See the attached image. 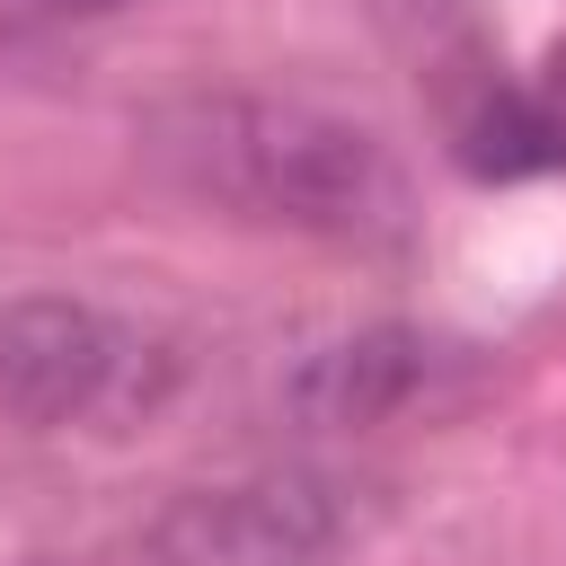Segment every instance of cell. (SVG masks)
Segmentation results:
<instances>
[{
	"label": "cell",
	"instance_id": "obj_1",
	"mask_svg": "<svg viewBox=\"0 0 566 566\" xmlns=\"http://www.w3.org/2000/svg\"><path fill=\"white\" fill-rule=\"evenodd\" d=\"M142 159L239 221L310 230V239H398L407 230V168L398 150L310 97L265 88H195L142 115Z\"/></svg>",
	"mask_w": 566,
	"mask_h": 566
},
{
	"label": "cell",
	"instance_id": "obj_2",
	"mask_svg": "<svg viewBox=\"0 0 566 566\" xmlns=\"http://www.w3.org/2000/svg\"><path fill=\"white\" fill-rule=\"evenodd\" d=\"M177 389V345L80 292L0 301V407L44 433H124Z\"/></svg>",
	"mask_w": 566,
	"mask_h": 566
},
{
	"label": "cell",
	"instance_id": "obj_3",
	"mask_svg": "<svg viewBox=\"0 0 566 566\" xmlns=\"http://www.w3.org/2000/svg\"><path fill=\"white\" fill-rule=\"evenodd\" d=\"M363 539V486L336 469H248L150 513V566H327Z\"/></svg>",
	"mask_w": 566,
	"mask_h": 566
},
{
	"label": "cell",
	"instance_id": "obj_4",
	"mask_svg": "<svg viewBox=\"0 0 566 566\" xmlns=\"http://www.w3.org/2000/svg\"><path fill=\"white\" fill-rule=\"evenodd\" d=\"M424 380H433V336L424 327H354V336L301 354V371L283 380V407L318 433H354V424L398 416Z\"/></svg>",
	"mask_w": 566,
	"mask_h": 566
},
{
	"label": "cell",
	"instance_id": "obj_5",
	"mask_svg": "<svg viewBox=\"0 0 566 566\" xmlns=\"http://www.w3.org/2000/svg\"><path fill=\"white\" fill-rule=\"evenodd\" d=\"M460 159L469 177H531V168H566V115H548L522 88H495L469 124H460Z\"/></svg>",
	"mask_w": 566,
	"mask_h": 566
},
{
	"label": "cell",
	"instance_id": "obj_6",
	"mask_svg": "<svg viewBox=\"0 0 566 566\" xmlns=\"http://www.w3.org/2000/svg\"><path fill=\"white\" fill-rule=\"evenodd\" d=\"M124 0H0V27H62V18H106Z\"/></svg>",
	"mask_w": 566,
	"mask_h": 566
}]
</instances>
